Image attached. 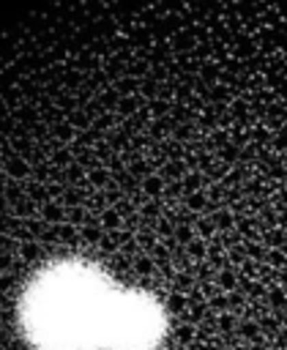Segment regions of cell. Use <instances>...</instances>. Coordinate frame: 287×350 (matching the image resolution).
<instances>
[{"mask_svg": "<svg viewBox=\"0 0 287 350\" xmlns=\"http://www.w3.org/2000/svg\"><path fill=\"white\" fill-rule=\"evenodd\" d=\"M112 290L85 265H57L38 276L25 301V325L41 350L101 347Z\"/></svg>", "mask_w": 287, "mask_h": 350, "instance_id": "6da1fadb", "label": "cell"}, {"mask_svg": "<svg viewBox=\"0 0 287 350\" xmlns=\"http://www.w3.org/2000/svg\"><path fill=\"white\" fill-rule=\"evenodd\" d=\"M161 336L159 309L134 293L109 295L101 345L109 350H150Z\"/></svg>", "mask_w": 287, "mask_h": 350, "instance_id": "7a4b0ae2", "label": "cell"}]
</instances>
